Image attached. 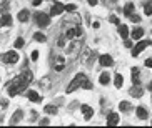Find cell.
Wrapping results in <instances>:
<instances>
[{
    "label": "cell",
    "instance_id": "15",
    "mask_svg": "<svg viewBox=\"0 0 152 128\" xmlns=\"http://www.w3.org/2000/svg\"><path fill=\"white\" fill-rule=\"evenodd\" d=\"M22 118H23V111H22V110H17L14 115H12V118H10V125L18 123V121H20Z\"/></svg>",
    "mask_w": 152,
    "mask_h": 128
},
{
    "label": "cell",
    "instance_id": "12",
    "mask_svg": "<svg viewBox=\"0 0 152 128\" xmlns=\"http://www.w3.org/2000/svg\"><path fill=\"white\" fill-rule=\"evenodd\" d=\"M132 103L130 102H127V100H124V102H121L119 103V110L121 111H124V113H129V111H132Z\"/></svg>",
    "mask_w": 152,
    "mask_h": 128
},
{
    "label": "cell",
    "instance_id": "40",
    "mask_svg": "<svg viewBox=\"0 0 152 128\" xmlns=\"http://www.w3.org/2000/svg\"><path fill=\"white\" fill-rule=\"evenodd\" d=\"M65 45V40L64 38H58V47H64Z\"/></svg>",
    "mask_w": 152,
    "mask_h": 128
},
{
    "label": "cell",
    "instance_id": "41",
    "mask_svg": "<svg viewBox=\"0 0 152 128\" xmlns=\"http://www.w3.org/2000/svg\"><path fill=\"white\" fill-rule=\"evenodd\" d=\"M147 88H149V90H152V82H151V83L147 85Z\"/></svg>",
    "mask_w": 152,
    "mask_h": 128
},
{
    "label": "cell",
    "instance_id": "7",
    "mask_svg": "<svg viewBox=\"0 0 152 128\" xmlns=\"http://www.w3.org/2000/svg\"><path fill=\"white\" fill-rule=\"evenodd\" d=\"M82 35V28L80 27H74V28H69L65 37L67 38H75V37H80Z\"/></svg>",
    "mask_w": 152,
    "mask_h": 128
},
{
    "label": "cell",
    "instance_id": "4",
    "mask_svg": "<svg viewBox=\"0 0 152 128\" xmlns=\"http://www.w3.org/2000/svg\"><path fill=\"white\" fill-rule=\"evenodd\" d=\"M0 58H2V62L4 63H17L18 62V53L17 52H7V53H4V55H0Z\"/></svg>",
    "mask_w": 152,
    "mask_h": 128
},
{
    "label": "cell",
    "instance_id": "3",
    "mask_svg": "<svg viewBox=\"0 0 152 128\" xmlns=\"http://www.w3.org/2000/svg\"><path fill=\"white\" fill-rule=\"evenodd\" d=\"M34 18H35V23L39 27H42V28H45V27L50 23V15H47V13H44V12H37L35 15H34Z\"/></svg>",
    "mask_w": 152,
    "mask_h": 128
},
{
    "label": "cell",
    "instance_id": "36",
    "mask_svg": "<svg viewBox=\"0 0 152 128\" xmlns=\"http://www.w3.org/2000/svg\"><path fill=\"white\" fill-rule=\"evenodd\" d=\"M5 106H7V100H2L0 98V108H5Z\"/></svg>",
    "mask_w": 152,
    "mask_h": 128
},
{
    "label": "cell",
    "instance_id": "38",
    "mask_svg": "<svg viewBox=\"0 0 152 128\" xmlns=\"http://www.w3.org/2000/svg\"><path fill=\"white\" fill-rule=\"evenodd\" d=\"M87 2H89V5H90V7H94V5H97V0H87Z\"/></svg>",
    "mask_w": 152,
    "mask_h": 128
},
{
    "label": "cell",
    "instance_id": "10",
    "mask_svg": "<svg viewBox=\"0 0 152 128\" xmlns=\"http://www.w3.org/2000/svg\"><path fill=\"white\" fill-rule=\"evenodd\" d=\"M99 62H100V65H102V67H112V65H114V60H112L110 55H100Z\"/></svg>",
    "mask_w": 152,
    "mask_h": 128
},
{
    "label": "cell",
    "instance_id": "5",
    "mask_svg": "<svg viewBox=\"0 0 152 128\" xmlns=\"http://www.w3.org/2000/svg\"><path fill=\"white\" fill-rule=\"evenodd\" d=\"M147 45H149L147 40H140L137 45H134V47H132V55H134V57H137L140 52H144V48H145Z\"/></svg>",
    "mask_w": 152,
    "mask_h": 128
},
{
    "label": "cell",
    "instance_id": "30",
    "mask_svg": "<svg viewBox=\"0 0 152 128\" xmlns=\"http://www.w3.org/2000/svg\"><path fill=\"white\" fill-rule=\"evenodd\" d=\"M65 10H67V12H75L77 7L74 4H69V5H65Z\"/></svg>",
    "mask_w": 152,
    "mask_h": 128
},
{
    "label": "cell",
    "instance_id": "9",
    "mask_svg": "<svg viewBox=\"0 0 152 128\" xmlns=\"http://www.w3.org/2000/svg\"><path fill=\"white\" fill-rule=\"evenodd\" d=\"M82 113H84V118L85 120H90L92 118V115H94V108H92V106L90 105H82Z\"/></svg>",
    "mask_w": 152,
    "mask_h": 128
},
{
    "label": "cell",
    "instance_id": "22",
    "mask_svg": "<svg viewBox=\"0 0 152 128\" xmlns=\"http://www.w3.org/2000/svg\"><path fill=\"white\" fill-rule=\"evenodd\" d=\"M64 65H65V60H64V57H57V58H55V70H57V72L62 70Z\"/></svg>",
    "mask_w": 152,
    "mask_h": 128
},
{
    "label": "cell",
    "instance_id": "32",
    "mask_svg": "<svg viewBox=\"0 0 152 128\" xmlns=\"http://www.w3.org/2000/svg\"><path fill=\"white\" fill-rule=\"evenodd\" d=\"M130 20H132L134 23H139V22H140V17H139V15H134V13H132V15H130Z\"/></svg>",
    "mask_w": 152,
    "mask_h": 128
},
{
    "label": "cell",
    "instance_id": "23",
    "mask_svg": "<svg viewBox=\"0 0 152 128\" xmlns=\"http://www.w3.org/2000/svg\"><path fill=\"white\" fill-rule=\"evenodd\" d=\"M122 83H124V77H122L121 73H117V75H115V78H114V85H115L117 88H121V87H122Z\"/></svg>",
    "mask_w": 152,
    "mask_h": 128
},
{
    "label": "cell",
    "instance_id": "18",
    "mask_svg": "<svg viewBox=\"0 0 152 128\" xmlns=\"http://www.w3.org/2000/svg\"><path fill=\"white\" fill-rule=\"evenodd\" d=\"M139 73H140V72H139V68H137V67H134V68H132V83H134V85H140Z\"/></svg>",
    "mask_w": 152,
    "mask_h": 128
},
{
    "label": "cell",
    "instance_id": "29",
    "mask_svg": "<svg viewBox=\"0 0 152 128\" xmlns=\"http://www.w3.org/2000/svg\"><path fill=\"white\" fill-rule=\"evenodd\" d=\"M82 88H85V90H92V82H89V80H85V82H84V85H82Z\"/></svg>",
    "mask_w": 152,
    "mask_h": 128
},
{
    "label": "cell",
    "instance_id": "35",
    "mask_svg": "<svg viewBox=\"0 0 152 128\" xmlns=\"http://www.w3.org/2000/svg\"><path fill=\"white\" fill-rule=\"evenodd\" d=\"M47 82H49V80H47V78L40 80V87H42V88H47Z\"/></svg>",
    "mask_w": 152,
    "mask_h": 128
},
{
    "label": "cell",
    "instance_id": "11",
    "mask_svg": "<svg viewBox=\"0 0 152 128\" xmlns=\"http://www.w3.org/2000/svg\"><path fill=\"white\" fill-rule=\"evenodd\" d=\"M119 121H121V118H119L117 113H109V115H107V125H109V127L119 125Z\"/></svg>",
    "mask_w": 152,
    "mask_h": 128
},
{
    "label": "cell",
    "instance_id": "17",
    "mask_svg": "<svg viewBox=\"0 0 152 128\" xmlns=\"http://www.w3.org/2000/svg\"><path fill=\"white\" fill-rule=\"evenodd\" d=\"M28 17H30V12H28V10H20V12H18V20H20V22H28Z\"/></svg>",
    "mask_w": 152,
    "mask_h": 128
},
{
    "label": "cell",
    "instance_id": "20",
    "mask_svg": "<svg viewBox=\"0 0 152 128\" xmlns=\"http://www.w3.org/2000/svg\"><path fill=\"white\" fill-rule=\"evenodd\" d=\"M119 35L122 37V38H127L129 37V27L127 25H119Z\"/></svg>",
    "mask_w": 152,
    "mask_h": 128
},
{
    "label": "cell",
    "instance_id": "39",
    "mask_svg": "<svg viewBox=\"0 0 152 128\" xmlns=\"http://www.w3.org/2000/svg\"><path fill=\"white\" fill-rule=\"evenodd\" d=\"M42 4V0H32V5H35V7H37V5H40Z\"/></svg>",
    "mask_w": 152,
    "mask_h": 128
},
{
    "label": "cell",
    "instance_id": "14",
    "mask_svg": "<svg viewBox=\"0 0 152 128\" xmlns=\"http://www.w3.org/2000/svg\"><path fill=\"white\" fill-rule=\"evenodd\" d=\"M137 118L139 120H147L149 118V113H147V108H145V106H137Z\"/></svg>",
    "mask_w": 152,
    "mask_h": 128
},
{
    "label": "cell",
    "instance_id": "24",
    "mask_svg": "<svg viewBox=\"0 0 152 128\" xmlns=\"http://www.w3.org/2000/svg\"><path fill=\"white\" fill-rule=\"evenodd\" d=\"M109 80H110V77H109V73H107V72H104L102 75L99 77V82H100L102 85H107V83H109Z\"/></svg>",
    "mask_w": 152,
    "mask_h": 128
},
{
    "label": "cell",
    "instance_id": "19",
    "mask_svg": "<svg viewBox=\"0 0 152 128\" xmlns=\"http://www.w3.org/2000/svg\"><path fill=\"white\" fill-rule=\"evenodd\" d=\"M134 4H132V2H130V4H125V7H124V15L125 17H130V15H132V13H134Z\"/></svg>",
    "mask_w": 152,
    "mask_h": 128
},
{
    "label": "cell",
    "instance_id": "21",
    "mask_svg": "<svg viewBox=\"0 0 152 128\" xmlns=\"http://www.w3.org/2000/svg\"><path fill=\"white\" fill-rule=\"evenodd\" d=\"M142 37H144V30L140 28V27H137V28H134V30H132V38L140 40Z\"/></svg>",
    "mask_w": 152,
    "mask_h": 128
},
{
    "label": "cell",
    "instance_id": "37",
    "mask_svg": "<svg viewBox=\"0 0 152 128\" xmlns=\"http://www.w3.org/2000/svg\"><path fill=\"white\" fill-rule=\"evenodd\" d=\"M145 67H152V57L145 60Z\"/></svg>",
    "mask_w": 152,
    "mask_h": 128
},
{
    "label": "cell",
    "instance_id": "25",
    "mask_svg": "<svg viewBox=\"0 0 152 128\" xmlns=\"http://www.w3.org/2000/svg\"><path fill=\"white\" fill-rule=\"evenodd\" d=\"M44 111L45 113H49V115H57V108H55L54 105H47Z\"/></svg>",
    "mask_w": 152,
    "mask_h": 128
},
{
    "label": "cell",
    "instance_id": "26",
    "mask_svg": "<svg viewBox=\"0 0 152 128\" xmlns=\"http://www.w3.org/2000/svg\"><path fill=\"white\" fill-rule=\"evenodd\" d=\"M15 48H23V45H25V40L22 38V37H18L17 40H15Z\"/></svg>",
    "mask_w": 152,
    "mask_h": 128
},
{
    "label": "cell",
    "instance_id": "27",
    "mask_svg": "<svg viewBox=\"0 0 152 128\" xmlns=\"http://www.w3.org/2000/svg\"><path fill=\"white\" fill-rule=\"evenodd\" d=\"M144 12H145V15H152V2H147L144 5Z\"/></svg>",
    "mask_w": 152,
    "mask_h": 128
},
{
    "label": "cell",
    "instance_id": "2",
    "mask_svg": "<svg viewBox=\"0 0 152 128\" xmlns=\"http://www.w3.org/2000/svg\"><path fill=\"white\" fill-rule=\"evenodd\" d=\"M85 80H87V77H85L84 73H79V75H77L75 78L72 80L70 83H69V87H67V90H65V92H67V93H72L75 88H80L82 85H84Z\"/></svg>",
    "mask_w": 152,
    "mask_h": 128
},
{
    "label": "cell",
    "instance_id": "33",
    "mask_svg": "<svg viewBox=\"0 0 152 128\" xmlns=\"http://www.w3.org/2000/svg\"><path fill=\"white\" fill-rule=\"evenodd\" d=\"M37 58H39V52H37V50H34V52H32V60H34V62H37Z\"/></svg>",
    "mask_w": 152,
    "mask_h": 128
},
{
    "label": "cell",
    "instance_id": "8",
    "mask_svg": "<svg viewBox=\"0 0 152 128\" xmlns=\"http://www.w3.org/2000/svg\"><path fill=\"white\" fill-rule=\"evenodd\" d=\"M130 97H134V98H140L144 95V88L140 87V85H134L132 88H130Z\"/></svg>",
    "mask_w": 152,
    "mask_h": 128
},
{
    "label": "cell",
    "instance_id": "13",
    "mask_svg": "<svg viewBox=\"0 0 152 128\" xmlns=\"http://www.w3.org/2000/svg\"><path fill=\"white\" fill-rule=\"evenodd\" d=\"M0 27H12V15L4 13V17L0 18Z\"/></svg>",
    "mask_w": 152,
    "mask_h": 128
},
{
    "label": "cell",
    "instance_id": "42",
    "mask_svg": "<svg viewBox=\"0 0 152 128\" xmlns=\"http://www.w3.org/2000/svg\"><path fill=\"white\" fill-rule=\"evenodd\" d=\"M0 5H5V0H0Z\"/></svg>",
    "mask_w": 152,
    "mask_h": 128
},
{
    "label": "cell",
    "instance_id": "34",
    "mask_svg": "<svg viewBox=\"0 0 152 128\" xmlns=\"http://www.w3.org/2000/svg\"><path fill=\"white\" fill-rule=\"evenodd\" d=\"M124 45H125V47H127V48H132V47H134V45H132V42H130V40H127V38H125Z\"/></svg>",
    "mask_w": 152,
    "mask_h": 128
},
{
    "label": "cell",
    "instance_id": "1",
    "mask_svg": "<svg viewBox=\"0 0 152 128\" xmlns=\"http://www.w3.org/2000/svg\"><path fill=\"white\" fill-rule=\"evenodd\" d=\"M32 80H34V73H32L30 70L22 72L20 75H17L15 78H12L9 82V87H7L9 95H10V97H15V95H18V93H22L23 90L30 85Z\"/></svg>",
    "mask_w": 152,
    "mask_h": 128
},
{
    "label": "cell",
    "instance_id": "16",
    "mask_svg": "<svg viewBox=\"0 0 152 128\" xmlns=\"http://www.w3.org/2000/svg\"><path fill=\"white\" fill-rule=\"evenodd\" d=\"M27 98L30 100V102H34V103H39V102L42 100V98H40V95H39L37 92H34V90H30V92H27Z\"/></svg>",
    "mask_w": 152,
    "mask_h": 128
},
{
    "label": "cell",
    "instance_id": "28",
    "mask_svg": "<svg viewBox=\"0 0 152 128\" xmlns=\"http://www.w3.org/2000/svg\"><path fill=\"white\" fill-rule=\"evenodd\" d=\"M34 38H35L37 42H45V40H47V37H45L44 33H40V32H37L35 35H34Z\"/></svg>",
    "mask_w": 152,
    "mask_h": 128
},
{
    "label": "cell",
    "instance_id": "31",
    "mask_svg": "<svg viewBox=\"0 0 152 128\" xmlns=\"http://www.w3.org/2000/svg\"><path fill=\"white\" fill-rule=\"evenodd\" d=\"M109 20H110V23L119 25V17H117V15H110V18H109Z\"/></svg>",
    "mask_w": 152,
    "mask_h": 128
},
{
    "label": "cell",
    "instance_id": "6",
    "mask_svg": "<svg viewBox=\"0 0 152 128\" xmlns=\"http://www.w3.org/2000/svg\"><path fill=\"white\" fill-rule=\"evenodd\" d=\"M64 10H65V5H62L60 2H55V4L52 5V9H50V17H55L58 13H62Z\"/></svg>",
    "mask_w": 152,
    "mask_h": 128
}]
</instances>
